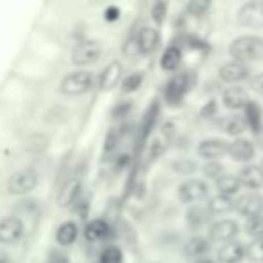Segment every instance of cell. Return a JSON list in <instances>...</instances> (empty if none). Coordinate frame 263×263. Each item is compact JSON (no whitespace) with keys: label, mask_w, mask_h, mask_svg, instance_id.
Here are the masks:
<instances>
[{"label":"cell","mask_w":263,"mask_h":263,"mask_svg":"<svg viewBox=\"0 0 263 263\" xmlns=\"http://www.w3.org/2000/svg\"><path fill=\"white\" fill-rule=\"evenodd\" d=\"M229 54L233 62L245 63L249 62H259L263 60V38L254 36V34H243L231 42Z\"/></svg>","instance_id":"1"},{"label":"cell","mask_w":263,"mask_h":263,"mask_svg":"<svg viewBox=\"0 0 263 263\" xmlns=\"http://www.w3.org/2000/svg\"><path fill=\"white\" fill-rule=\"evenodd\" d=\"M193 78L191 72H177L175 76H172L164 85V101L168 106H179L182 105L184 98L190 92Z\"/></svg>","instance_id":"2"},{"label":"cell","mask_w":263,"mask_h":263,"mask_svg":"<svg viewBox=\"0 0 263 263\" xmlns=\"http://www.w3.org/2000/svg\"><path fill=\"white\" fill-rule=\"evenodd\" d=\"M94 88V76L88 70L69 72L60 83V92L63 96H83Z\"/></svg>","instance_id":"3"},{"label":"cell","mask_w":263,"mask_h":263,"mask_svg":"<svg viewBox=\"0 0 263 263\" xmlns=\"http://www.w3.org/2000/svg\"><path fill=\"white\" fill-rule=\"evenodd\" d=\"M38 186V173L33 168H22L16 173H13L6 182V191L9 195H27Z\"/></svg>","instance_id":"4"},{"label":"cell","mask_w":263,"mask_h":263,"mask_svg":"<svg viewBox=\"0 0 263 263\" xmlns=\"http://www.w3.org/2000/svg\"><path fill=\"white\" fill-rule=\"evenodd\" d=\"M101 56V45L96 40H81L72 49V63L78 67H87L96 63Z\"/></svg>","instance_id":"5"},{"label":"cell","mask_w":263,"mask_h":263,"mask_svg":"<svg viewBox=\"0 0 263 263\" xmlns=\"http://www.w3.org/2000/svg\"><path fill=\"white\" fill-rule=\"evenodd\" d=\"M238 24L251 29H261L263 27V0H251L245 2L238 9Z\"/></svg>","instance_id":"6"},{"label":"cell","mask_w":263,"mask_h":263,"mask_svg":"<svg viewBox=\"0 0 263 263\" xmlns=\"http://www.w3.org/2000/svg\"><path fill=\"white\" fill-rule=\"evenodd\" d=\"M238 233H240V226L236 223V220H231V218L216 220L209 227V241L229 243V241H233L236 238Z\"/></svg>","instance_id":"7"},{"label":"cell","mask_w":263,"mask_h":263,"mask_svg":"<svg viewBox=\"0 0 263 263\" xmlns=\"http://www.w3.org/2000/svg\"><path fill=\"white\" fill-rule=\"evenodd\" d=\"M209 197V186L205 180L190 179L179 186V198L184 204H195L198 200H204Z\"/></svg>","instance_id":"8"},{"label":"cell","mask_w":263,"mask_h":263,"mask_svg":"<svg viewBox=\"0 0 263 263\" xmlns=\"http://www.w3.org/2000/svg\"><path fill=\"white\" fill-rule=\"evenodd\" d=\"M234 211L245 218H254L263 213V197L258 193H245L234 200Z\"/></svg>","instance_id":"9"},{"label":"cell","mask_w":263,"mask_h":263,"mask_svg":"<svg viewBox=\"0 0 263 263\" xmlns=\"http://www.w3.org/2000/svg\"><path fill=\"white\" fill-rule=\"evenodd\" d=\"M24 222L22 218L18 216L11 215V216H6V218L0 220V243L4 245H13L24 236Z\"/></svg>","instance_id":"10"},{"label":"cell","mask_w":263,"mask_h":263,"mask_svg":"<svg viewBox=\"0 0 263 263\" xmlns=\"http://www.w3.org/2000/svg\"><path fill=\"white\" fill-rule=\"evenodd\" d=\"M227 150H229V143L223 139H216V137L200 141L197 146V154L208 162L222 159L223 155H227Z\"/></svg>","instance_id":"11"},{"label":"cell","mask_w":263,"mask_h":263,"mask_svg":"<svg viewBox=\"0 0 263 263\" xmlns=\"http://www.w3.org/2000/svg\"><path fill=\"white\" fill-rule=\"evenodd\" d=\"M123 81V65L117 60H112L99 74V90L110 92Z\"/></svg>","instance_id":"12"},{"label":"cell","mask_w":263,"mask_h":263,"mask_svg":"<svg viewBox=\"0 0 263 263\" xmlns=\"http://www.w3.org/2000/svg\"><path fill=\"white\" fill-rule=\"evenodd\" d=\"M238 182L241 187L249 190L251 193H256L259 187H263V170L256 164H247L238 173Z\"/></svg>","instance_id":"13"},{"label":"cell","mask_w":263,"mask_h":263,"mask_svg":"<svg viewBox=\"0 0 263 263\" xmlns=\"http://www.w3.org/2000/svg\"><path fill=\"white\" fill-rule=\"evenodd\" d=\"M218 76H220V80L226 81V83H240V81H243V80H249L251 70H249V65H245V63L229 62L220 67Z\"/></svg>","instance_id":"14"},{"label":"cell","mask_w":263,"mask_h":263,"mask_svg":"<svg viewBox=\"0 0 263 263\" xmlns=\"http://www.w3.org/2000/svg\"><path fill=\"white\" fill-rule=\"evenodd\" d=\"M254 154V143L249 139H243V137H238L233 143H229V150H227V155H231V159L234 162H251Z\"/></svg>","instance_id":"15"},{"label":"cell","mask_w":263,"mask_h":263,"mask_svg":"<svg viewBox=\"0 0 263 263\" xmlns=\"http://www.w3.org/2000/svg\"><path fill=\"white\" fill-rule=\"evenodd\" d=\"M245 258V245L241 241L223 243L216 251V263H240Z\"/></svg>","instance_id":"16"},{"label":"cell","mask_w":263,"mask_h":263,"mask_svg":"<svg viewBox=\"0 0 263 263\" xmlns=\"http://www.w3.org/2000/svg\"><path fill=\"white\" fill-rule=\"evenodd\" d=\"M249 101L251 99H249L247 90L241 87H229L222 94V103L227 110H243Z\"/></svg>","instance_id":"17"},{"label":"cell","mask_w":263,"mask_h":263,"mask_svg":"<svg viewBox=\"0 0 263 263\" xmlns=\"http://www.w3.org/2000/svg\"><path fill=\"white\" fill-rule=\"evenodd\" d=\"M137 42H139L143 56L154 54V52L157 51L159 44H161V33H159V29H155V27L144 26L143 29L139 31V34H137Z\"/></svg>","instance_id":"18"},{"label":"cell","mask_w":263,"mask_h":263,"mask_svg":"<svg viewBox=\"0 0 263 263\" xmlns=\"http://www.w3.org/2000/svg\"><path fill=\"white\" fill-rule=\"evenodd\" d=\"M209 249H211V241H209L208 238L193 236L184 245V256H186L187 259H191V261H195V259H198V258H204L209 252Z\"/></svg>","instance_id":"19"},{"label":"cell","mask_w":263,"mask_h":263,"mask_svg":"<svg viewBox=\"0 0 263 263\" xmlns=\"http://www.w3.org/2000/svg\"><path fill=\"white\" fill-rule=\"evenodd\" d=\"M243 119L247 124V130H251L254 136H259V132L263 128V117H261V108L258 103L249 101L243 108Z\"/></svg>","instance_id":"20"},{"label":"cell","mask_w":263,"mask_h":263,"mask_svg":"<svg viewBox=\"0 0 263 263\" xmlns=\"http://www.w3.org/2000/svg\"><path fill=\"white\" fill-rule=\"evenodd\" d=\"M81 193V180L72 179L69 182L63 184V187L58 193V205L60 208H70L74 202L80 198Z\"/></svg>","instance_id":"21"},{"label":"cell","mask_w":263,"mask_h":263,"mask_svg":"<svg viewBox=\"0 0 263 263\" xmlns=\"http://www.w3.org/2000/svg\"><path fill=\"white\" fill-rule=\"evenodd\" d=\"M110 226L105 222V220H90V222L85 226V238H87V241H101V240H106V238L110 236Z\"/></svg>","instance_id":"22"},{"label":"cell","mask_w":263,"mask_h":263,"mask_svg":"<svg viewBox=\"0 0 263 263\" xmlns=\"http://www.w3.org/2000/svg\"><path fill=\"white\" fill-rule=\"evenodd\" d=\"M78 234H80L78 223L72 222V220H67V222L60 223V227L56 229V241L62 247H70L78 240Z\"/></svg>","instance_id":"23"},{"label":"cell","mask_w":263,"mask_h":263,"mask_svg":"<svg viewBox=\"0 0 263 263\" xmlns=\"http://www.w3.org/2000/svg\"><path fill=\"white\" fill-rule=\"evenodd\" d=\"M205 211L209 215H227L229 211H234V200L223 195H215L208 200V208Z\"/></svg>","instance_id":"24"},{"label":"cell","mask_w":263,"mask_h":263,"mask_svg":"<svg viewBox=\"0 0 263 263\" xmlns=\"http://www.w3.org/2000/svg\"><path fill=\"white\" fill-rule=\"evenodd\" d=\"M182 63V51L177 45H170L161 58V69L166 72H175Z\"/></svg>","instance_id":"25"},{"label":"cell","mask_w":263,"mask_h":263,"mask_svg":"<svg viewBox=\"0 0 263 263\" xmlns=\"http://www.w3.org/2000/svg\"><path fill=\"white\" fill-rule=\"evenodd\" d=\"M215 187H216V191H218V195H223V197H229V198L238 195V191L241 190L240 182H238V177L226 175V173H223L220 179L215 180Z\"/></svg>","instance_id":"26"},{"label":"cell","mask_w":263,"mask_h":263,"mask_svg":"<svg viewBox=\"0 0 263 263\" xmlns=\"http://www.w3.org/2000/svg\"><path fill=\"white\" fill-rule=\"evenodd\" d=\"M223 132L227 136L238 137L241 136L243 132H247V124H245L243 116H229L223 121Z\"/></svg>","instance_id":"27"},{"label":"cell","mask_w":263,"mask_h":263,"mask_svg":"<svg viewBox=\"0 0 263 263\" xmlns=\"http://www.w3.org/2000/svg\"><path fill=\"white\" fill-rule=\"evenodd\" d=\"M209 213L205 211L204 208H198V205H193V208L187 209L186 213V220H187V226L191 227V229H200L202 226H205V222H208L209 218Z\"/></svg>","instance_id":"28"},{"label":"cell","mask_w":263,"mask_h":263,"mask_svg":"<svg viewBox=\"0 0 263 263\" xmlns=\"http://www.w3.org/2000/svg\"><path fill=\"white\" fill-rule=\"evenodd\" d=\"M143 81H144L143 72H132V74H128V76L123 78V81H121V90H123L124 94L137 92L141 87H143Z\"/></svg>","instance_id":"29"},{"label":"cell","mask_w":263,"mask_h":263,"mask_svg":"<svg viewBox=\"0 0 263 263\" xmlns=\"http://www.w3.org/2000/svg\"><path fill=\"white\" fill-rule=\"evenodd\" d=\"M245 258L252 263H263V238L252 240L249 245H245Z\"/></svg>","instance_id":"30"},{"label":"cell","mask_w":263,"mask_h":263,"mask_svg":"<svg viewBox=\"0 0 263 263\" xmlns=\"http://www.w3.org/2000/svg\"><path fill=\"white\" fill-rule=\"evenodd\" d=\"M245 233L247 236H251L252 240H258V238H263V215H258L254 218H249L245 222Z\"/></svg>","instance_id":"31"},{"label":"cell","mask_w":263,"mask_h":263,"mask_svg":"<svg viewBox=\"0 0 263 263\" xmlns=\"http://www.w3.org/2000/svg\"><path fill=\"white\" fill-rule=\"evenodd\" d=\"M99 263H123V251L117 245H108L99 254Z\"/></svg>","instance_id":"32"},{"label":"cell","mask_w":263,"mask_h":263,"mask_svg":"<svg viewBox=\"0 0 263 263\" xmlns=\"http://www.w3.org/2000/svg\"><path fill=\"white\" fill-rule=\"evenodd\" d=\"M209 8H211L209 0H191V2H187L186 11L187 15L195 16V18H200V16H204L209 11Z\"/></svg>","instance_id":"33"},{"label":"cell","mask_w":263,"mask_h":263,"mask_svg":"<svg viewBox=\"0 0 263 263\" xmlns=\"http://www.w3.org/2000/svg\"><path fill=\"white\" fill-rule=\"evenodd\" d=\"M123 54L126 56L128 60H139L143 56L139 47V42H137V36H130L123 45Z\"/></svg>","instance_id":"34"},{"label":"cell","mask_w":263,"mask_h":263,"mask_svg":"<svg viewBox=\"0 0 263 263\" xmlns=\"http://www.w3.org/2000/svg\"><path fill=\"white\" fill-rule=\"evenodd\" d=\"M223 172H226V170H223V166L220 164L218 161H209L202 166V175H204L205 179H211V180L220 179V177L223 175Z\"/></svg>","instance_id":"35"},{"label":"cell","mask_w":263,"mask_h":263,"mask_svg":"<svg viewBox=\"0 0 263 263\" xmlns=\"http://www.w3.org/2000/svg\"><path fill=\"white\" fill-rule=\"evenodd\" d=\"M166 13H168V4L162 2V0H159V2H155V4L152 6V18H154V22L157 24V26L164 24Z\"/></svg>","instance_id":"36"},{"label":"cell","mask_w":263,"mask_h":263,"mask_svg":"<svg viewBox=\"0 0 263 263\" xmlns=\"http://www.w3.org/2000/svg\"><path fill=\"white\" fill-rule=\"evenodd\" d=\"M173 170L180 175H191L197 170V164L190 159H179L177 162H173Z\"/></svg>","instance_id":"37"},{"label":"cell","mask_w":263,"mask_h":263,"mask_svg":"<svg viewBox=\"0 0 263 263\" xmlns=\"http://www.w3.org/2000/svg\"><path fill=\"white\" fill-rule=\"evenodd\" d=\"M249 87H251L252 92H256L258 96H263V72L256 74L249 80Z\"/></svg>","instance_id":"38"},{"label":"cell","mask_w":263,"mask_h":263,"mask_svg":"<svg viewBox=\"0 0 263 263\" xmlns=\"http://www.w3.org/2000/svg\"><path fill=\"white\" fill-rule=\"evenodd\" d=\"M216 112H218V103H216L215 99H209V101L202 106L200 116L202 117H213V116H216Z\"/></svg>","instance_id":"39"},{"label":"cell","mask_w":263,"mask_h":263,"mask_svg":"<svg viewBox=\"0 0 263 263\" xmlns=\"http://www.w3.org/2000/svg\"><path fill=\"white\" fill-rule=\"evenodd\" d=\"M130 110H132V103L124 101V103H121V105H116V106H114L112 117H114V119H119V117L128 116V112H130Z\"/></svg>","instance_id":"40"},{"label":"cell","mask_w":263,"mask_h":263,"mask_svg":"<svg viewBox=\"0 0 263 263\" xmlns=\"http://www.w3.org/2000/svg\"><path fill=\"white\" fill-rule=\"evenodd\" d=\"M121 18V9L117 6H108L105 9V20L106 22H117Z\"/></svg>","instance_id":"41"},{"label":"cell","mask_w":263,"mask_h":263,"mask_svg":"<svg viewBox=\"0 0 263 263\" xmlns=\"http://www.w3.org/2000/svg\"><path fill=\"white\" fill-rule=\"evenodd\" d=\"M49 263H69V258L65 254H58V252H52L51 261Z\"/></svg>","instance_id":"42"},{"label":"cell","mask_w":263,"mask_h":263,"mask_svg":"<svg viewBox=\"0 0 263 263\" xmlns=\"http://www.w3.org/2000/svg\"><path fill=\"white\" fill-rule=\"evenodd\" d=\"M193 263H216L215 259H211L209 256H204V258H198V259H195Z\"/></svg>","instance_id":"43"},{"label":"cell","mask_w":263,"mask_h":263,"mask_svg":"<svg viewBox=\"0 0 263 263\" xmlns=\"http://www.w3.org/2000/svg\"><path fill=\"white\" fill-rule=\"evenodd\" d=\"M0 263H9L8 254H4V252H0Z\"/></svg>","instance_id":"44"},{"label":"cell","mask_w":263,"mask_h":263,"mask_svg":"<svg viewBox=\"0 0 263 263\" xmlns=\"http://www.w3.org/2000/svg\"><path fill=\"white\" fill-rule=\"evenodd\" d=\"M259 146H261L263 148V128H261V132H259Z\"/></svg>","instance_id":"45"},{"label":"cell","mask_w":263,"mask_h":263,"mask_svg":"<svg viewBox=\"0 0 263 263\" xmlns=\"http://www.w3.org/2000/svg\"><path fill=\"white\" fill-rule=\"evenodd\" d=\"M259 168H261V170H263V159H261V164H259Z\"/></svg>","instance_id":"46"}]
</instances>
